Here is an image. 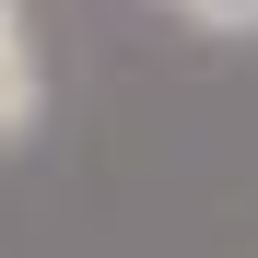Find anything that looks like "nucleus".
<instances>
[{
  "mask_svg": "<svg viewBox=\"0 0 258 258\" xmlns=\"http://www.w3.org/2000/svg\"><path fill=\"white\" fill-rule=\"evenodd\" d=\"M35 117H47V59H35V24H24V0H0V153H12Z\"/></svg>",
  "mask_w": 258,
  "mask_h": 258,
  "instance_id": "nucleus-1",
  "label": "nucleus"
},
{
  "mask_svg": "<svg viewBox=\"0 0 258 258\" xmlns=\"http://www.w3.org/2000/svg\"><path fill=\"white\" fill-rule=\"evenodd\" d=\"M176 24H200V35H258V0H164Z\"/></svg>",
  "mask_w": 258,
  "mask_h": 258,
  "instance_id": "nucleus-2",
  "label": "nucleus"
}]
</instances>
